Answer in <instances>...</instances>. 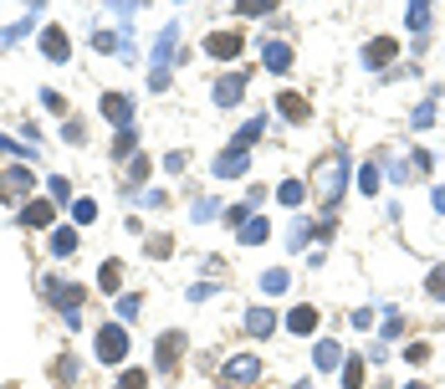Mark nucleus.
<instances>
[{"instance_id": "nucleus-1", "label": "nucleus", "mask_w": 445, "mask_h": 389, "mask_svg": "<svg viewBox=\"0 0 445 389\" xmlns=\"http://www.w3.org/2000/svg\"><path fill=\"white\" fill-rule=\"evenodd\" d=\"M42 292L51 297V307H62V318H67V323H77V318H82V287H77V282L42 277Z\"/></svg>"}, {"instance_id": "nucleus-2", "label": "nucleus", "mask_w": 445, "mask_h": 389, "mask_svg": "<svg viewBox=\"0 0 445 389\" xmlns=\"http://www.w3.org/2000/svg\"><path fill=\"white\" fill-rule=\"evenodd\" d=\"M123 354H128V333L118 328V323H108V328L98 333V359H102V364H118Z\"/></svg>"}, {"instance_id": "nucleus-3", "label": "nucleus", "mask_w": 445, "mask_h": 389, "mask_svg": "<svg viewBox=\"0 0 445 389\" xmlns=\"http://www.w3.org/2000/svg\"><path fill=\"white\" fill-rule=\"evenodd\" d=\"M338 190H343V154H333L328 170H318V194H323V205H333Z\"/></svg>"}, {"instance_id": "nucleus-4", "label": "nucleus", "mask_w": 445, "mask_h": 389, "mask_svg": "<svg viewBox=\"0 0 445 389\" xmlns=\"http://www.w3.org/2000/svg\"><path fill=\"white\" fill-rule=\"evenodd\" d=\"M31 185H36V174L26 170V164H16V170H6V174H0V200H16V194H26Z\"/></svg>"}, {"instance_id": "nucleus-5", "label": "nucleus", "mask_w": 445, "mask_h": 389, "mask_svg": "<svg viewBox=\"0 0 445 389\" xmlns=\"http://www.w3.org/2000/svg\"><path fill=\"white\" fill-rule=\"evenodd\" d=\"M205 46H210V57H220V62L241 57V36H235V31H215V36H210Z\"/></svg>"}, {"instance_id": "nucleus-6", "label": "nucleus", "mask_w": 445, "mask_h": 389, "mask_svg": "<svg viewBox=\"0 0 445 389\" xmlns=\"http://www.w3.org/2000/svg\"><path fill=\"white\" fill-rule=\"evenodd\" d=\"M185 354V333H164V343L154 348V359H159V369H174V359Z\"/></svg>"}, {"instance_id": "nucleus-7", "label": "nucleus", "mask_w": 445, "mask_h": 389, "mask_svg": "<svg viewBox=\"0 0 445 389\" xmlns=\"http://www.w3.org/2000/svg\"><path fill=\"white\" fill-rule=\"evenodd\" d=\"M21 226H51V200H26L21 205Z\"/></svg>"}, {"instance_id": "nucleus-8", "label": "nucleus", "mask_w": 445, "mask_h": 389, "mask_svg": "<svg viewBox=\"0 0 445 389\" xmlns=\"http://www.w3.org/2000/svg\"><path fill=\"white\" fill-rule=\"evenodd\" d=\"M215 174H220V179H235V174H246V149H230V154H220V159H215Z\"/></svg>"}, {"instance_id": "nucleus-9", "label": "nucleus", "mask_w": 445, "mask_h": 389, "mask_svg": "<svg viewBox=\"0 0 445 389\" xmlns=\"http://www.w3.org/2000/svg\"><path fill=\"white\" fill-rule=\"evenodd\" d=\"M241 93H246V72H241V77H220V87H215V102H220V108H230V102L241 98Z\"/></svg>"}, {"instance_id": "nucleus-10", "label": "nucleus", "mask_w": 445, "mask_h": 389, "mask_svg": "<svg viewBox=\"0 0 445 389\" xmlns=\"http://www.w3.org/2000/svg\"><path fill=\"white\" fill-rule=\"evenodd\" d=\"M266 67L287 72V67H292V46H287V42H266Z\"/></svg>"}, {"instance_id": "nucleus-11", "label": "nucleus", "mask_w": 445, "mask_h": 389, "mask_svg": "<svg viewBox=\"0 0 445 389\" xmlns=\"http://www.w3.org/2000/svg\"><path fill=\"white\" fill-rule=\"evenodd\" d=\"M42 46H46L51 62H67V31H57V26H51V31L42 36Z\"/></svg>"}, {"instance_id": "nucleus-12", "label": "nucleus", "mask_w": 445, "mask_h": 389, "mask_svg": "<svg viewBox=\"0 0 445 389\" xmlns=\"http://www.w3.org/2000/svg\"><path fill=\"white\" fill-rule=\"evenodd\" d=\"M389 57H394V42H389V36H379V42H369V51H363V62H369V67H384Z\"/></svg>"}, {"instance_id": "nucleus-13", "label": "nucleus", "mask_w": 445, "mask_h": 389, "mask_svg": "<svg viewBox=\"0 0 445 389\" xmlns=\"http://www.w3.org/2000/svg\"><path fill=\"white\" fill-rule=\"evenodd\" d=\"M102 113H108L113 123H128V113H134V108H128V98H118V93H108V98H102Z\"/></svg>"}, {"instance_id": "nucleus-14", "label": "nucleus", "mask_w": 445, "mask_h": 389, "mask_svg": "<svg viewBox=\"0 0 445 389\" xmlns=\"http://www.w3.org/2000/svg\"><path fill=\"white\" fill-rule=\"evenodd\" d=\"M287 328H292V333H312V328H318V313H312V307H297V313L287 318Z\"/></svg>"}, {"instance_id": "nucleus-15", "label": "nucleus", "mask_w": 445, "mask_h": 389, "mask_svg": "<svg viewBox=\"0 0 445 389\" xmlns=\"http://www.w3.org/2000/svg\"><path fill=\"white\" fill-rule=\"evenodd\" d=\"M241 241H246V246L266 241V220H261V215H251V220H246V226H241Z\"/></svg>"}, {"instance_id": "nucleus-16", "label": "nucleus", "mask_w": 445, "mask_h": 389, "mask_svg": "<svg viewBox=\"0 0 445 389\" xmlns=\"http://www.w3.org/2000/svg\"><path fill=\"white\" fill-rule=\"evenodd\" d=\"M246 328H251V333H271V328H277V318H271L266 307H256V313H246Z\"/></svg>"}, {"instance_id": "nucleus-17", "label": "nucleus", "mask_w": 445, "mask_h": 389, "mask_svg": "<svg viewBox=\"0 0 445 389\" xmlns=\"http://www.w3.org/2000/svg\"><path fill=\"white\" fill-rule=\"evenodd\" d=\"M226 379H230V384H235V379H241V384H246V379H256V359H235V364L226 369Z\"/></svg>"}, {"instance_id": "nucleus-18", "label": "nucleus", "mask_w": 445, "mask_h": 389, "mask_svg": "<svg viewBox=\"0 0 445 389\" xmlns=\"http://www.w3.org/2000/svg\"><path fill=\"white\" fill-rule=\"evenodd\" d=\"M51 251H57V256H72V251H77V230H67V226H62L57 236H51Z\"/></svg>"}, {"instance_id": "nucleus-19", "label": "nucleus", "mask_w": 445, "mask_h": 389, "mask_svg": "<svg viewBox=\"0 0 445 389\" xmlns=\"http://www.w3.org/2000/svg\"><path fill=\"white\" fill-rule=\"evenodd\" d=\"M277 108L287 113V118H297V123L307 118V102H302V98H287V93H282V98H277Z\"/></svg>"}, {"instance_id": "nucleus-20", "label": "nucleus", "mask_w": 445, "mask_h": 389, "mask_svg": "<svg viewBox=\"0 0 445 389\" xmlns=\"http://www.w3.org/2000/svg\"><path fill=\"white\" fill-rule=\"evenodd\" d=\"M118 282H123V266L108 262V266H102V277H98V287H102V292H118Z\"/></svg>"}, {"instance_id": "nucleus-21", "label": "nucleus", "mask_w": 445, "mask_h": 389, "mask_svg": "<svg viewBox=\"0 0 445 389\" xmlns=\"http://www.w3.org/2000/svg\"><path fill=\"white\" fill-rule=\"evenodd\" d=\"M241 16H271V10H277V0H241Z\"/></svg>"}, {"instance_id": "nucleus-22", "label": "nucleus", "mask_w": 445, "mask_h": 389, "mask_svg": "<svg viewBox=\"0 0 445 389\" xmlns=\"http://www.w3.org/2000/svg\"><path fill=\"white\" fill-rule=\"evenodd\" d=\"M134 144H138V134H134V128H123V134L113 138V154H118V159H128V154H134Z\"/></svg>"}, {"instance_id": "nucleus-23", "label": "nucleus", "mask_w": 445, "mask_h": 389, "mask_svg": "<svg viewBox=\"0 0 445 389\" xmlns=\"http://www.w3.org/2000/svg\"><path fill=\"white\" fill-rule=\"evenodd\" d=\"M338 359H343V354H338V343H328V338H323V343H318V369H333Z\"/></svg>"}, {"instance_id": "nucleus-24", "label": "nucleus", "mask_w": 445, "mask_h": 389, "mask_svg": "<svg viewBox=\"0 0 445 389\" xmlns=\"http://www.w3.org/2000/svg\"><path fill=\"white\" fill-rule=\"evenodd\" d=\"M343 384H348V389H358V384H363V359H348V369H343Z\"/></svg>"}, {"instance_id": "nucleus-25", "label": "nucleus", "mask_w": 445, "mask_h": 389, "mask_svg": "<svg viewBox=\"0 0 445 389\" xmlns=\"http://www.w3.org/2000/svg\"><path fill=\"white\" fill-rule=\"evenodd\" d=\"M277 200H282V205H297V200H302V185H297V179H287V185L277 190Z\"/></svg>"}, {"instance_id": "nucleus-26", "label": "nucleus", "mask_w": 445, "mask_h": 389, "mask_svg": "<svg viewBox=\"0 0 445 389\" xmlns=\"http://www.w3.org/2000/svg\"><path fill=\"white\" fill-rule=\"evenodd\" d=\"M57 374H62V384H77V359H57Z\"/></svg>"}, {"instance_id": "nucleus-27", "label": "nucleus", "mask_w": 445, "mask_h": 389, "mask_svg": "<svg viewBox=\"0 0 445 389\" xmlns=\"http://www.w3.org/2000/svg\"><path fill=\"white\" fill-rule=\"evenodd\" d=\"M72 215H77V226H87V220L98 215V205H93V200H77V205H72Z\"/></svg>"}, {"instance_id": "nucleus-28", "label": "nucleus", "mask_w": 445, "mask_h": 389, "mask_svg": "<svg viewBox=\"0 0 445 389\" xmlns=\"http://www.w3.org/2000/svg\"><path fill=\"white\" fill-rule=\"evenodd\" d=\"M261 287H266V292H287V271H266V277H261Z\"/></svg>"}, {"instance_id": "nucleus-29", "label": "nucleus", "mask_w": 445, "mask_h": 389, "mask_svg": "<svg viewBox=\"0 0 445 389\" xmlns=\"http://www.w3.org/2000/svg\"><path fill=\"white\" fill-rule=\"evenodd\" d=\"M410 26H415V31H425V26H430V6H410Z\"/></svg>"}, {"instance_id": "nucleus-30", "label": "nucleus", "mask_w": 445, "mask_h": 389, "mask_svg": "<svg viewBox=\"0 0 445 389\" xmlns=\"http://www.w3.org/2000/svg\"><path fill=\"white\" fill-rule=\"evenodd\" d=\"M143 379H149V374H138V369H128L123 379H118V389H143Z\"/></svg>"}, {"instance_id": "nucleus-31", "label": "nucleus", "mask_w": 445, "mask_h": 389, "mask_svg": "<svg viewBox=\"0 0 445 389\" xmlns=\"http://www.w3.org/2000/svg\"><path fill=\"white\" fill-rule=\"evenodd\" d=\"M62 138H67V144H82V118H72L67 128H62Z\"/></svg>"}, {"instance_id": "nucleus-32", "label": "nucleus", "mask_w": 445, "mask_h": 389, "mask_svg": "<svg viewBox=\"0 0 445 389\" xmlns=\"http://www.w3.org/2000/svg\"><path fill=\"white\" fill-rule=\"evenodd\" d=\"M143 174H149V159H134V164H128V179H134V185H138Z\"/></svg>"}, {"instance_id": "nucleus-33", "label": "nucleus", "mask_w": 445, "mask_h": 389, "mask_svg": "<svg viewBox=\"0 0 445 389\" xmlns=\"http://www.w3.org/2000/svg\"><path fill=\"white\" fill-rule=\"evenodd\" d=\"M430 292H435V297H445V271H430Z\"/></svg>"}, {"instance_id": "nucleus-34", "label": "nucleus", "mask_w": 445, "mask_h": 389, "mask_svg": "<svg viewBox=\"0 0 445 389\" xmlns=\"http://www.w3.org/2000/svg\"><path fill=\"white\" fill-rule=\"evenodd\" d=\"M435 210H445V190H435Z\"/></svg>"}, {"instance_id": "nucleus-35", "label": "nucleus", "mask_w": 445, "mask_h": 389, "mask_svg": "<svg viewBox=\"0 0 445 389\" xmlns=\"http://www.w3.org/2000/svg\"><path fill=\"white\" fill-rule=\"evenodd\" d=\"M404 389H425V384H404Z\"/></svg>"}]
</instances>
